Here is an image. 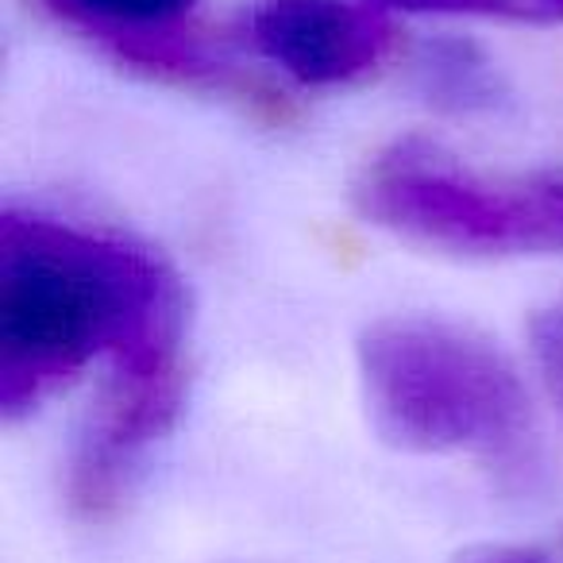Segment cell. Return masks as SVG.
I'll return each instance as SVG.
<instances>
[{"label":"cell","instance_id":"obj_8","mask_svg":"<svg viewBox=\"0 0 563 563\" xmlns=\"http://www.w3.org/2000/svg\"><path fill=\"white\" fill-rule=\"evenodd\" d=\"M371 9L437 12V16H483L521 20V24H552L563 20V0H363Z\"/></svg>","mask_w":563,"mask_h":563},{"label":"cell","instance_id":"obj_4","mask_svg":"<svg viewBox=\"0 0 563 563\" xmlns=\"http://www.w3.org/2000/svg\"><path fill=\"white\" fill-rule=\"evenodd\" d=\"M181 340H151L109 360V383L66 471V501L86 521H109L124 506L147 448L178 421L189 378Z\"/></svg>","mask_w":563,"mask_h":563},{"label":"cell","instance_id":"obj_3","mask_svg":"<svg viewBox=\"0 0 563 563\" xmlns=\"http://www.w3.org/2000/svg\"><path fill=\"white\" fill-rule=\"evenodd\" d=\"M355 205L386 232L455 255H563V181L471 170L429 140L378 151Z\"/></svg>","mask_w":563,"mask_h":563},{"label":"cell","instance_id":"obj_9","mask_svg":"<svg viewBox=\"0 0 563 563\" xmlns=\"http://www.w3.org/2000/svg\"><path fill=\"white\" fill-rule=\"evenodd\" d=\"M532 336V355H537V367L548 383V394L560 401L563 409V301L540 309L529 324Z\"/></svg>","mask_w":563,"mask_h":563},{"label":"cell","instance_id":"obj_10","mask_svg":"<svg viewBox=\"0 0 563 563\" xmlns=\"http://www.w3.org/2000/svg\"><path fill=\"white\" fill-rule=\"evenodd\" d=\"M460 563H544V560H537L529 552H509V548H486V552H475Z\"/></svg>","mask_w":563,"mask_h":563},{"label":"cell","instance_id":"obj_7","mask_svg":"<svg viewBox=\"0 0 563 563\" xmlns=\"http://www.w3.org/2000/svg\"><path fill=\"white\" fill-rule=\"evenodd\" d=\"M194 4L197 0H43L51 16L109 47L186 24Z\"/></svg>","mask_w":563,"mask_h":563},{"label":"cell","instance_id":"obj_2","mask_svg":"<svg viewBox=\"0 0 563 563\" xmlns=\"http://www.w3.org/2000/svg\"><path fill=\"white\" fill-rule=\"evenodd\" d=\"M375 432L417 455H471L506 483L537 475V424L517 367L494 340L444 317H383L360 336Z\"/></svg>","mask_w":563,"mask_h":563},{"label":"cell","instance_id":"obj_6","mask_svg":"<svg viewBox=\"0 0 563 563\" xmlns=\"http://www.w3.org/2000/svg\"><path fill=\"white\" fill-rule=\"evenodd\" d=\"M413 81L429 104L455 117H475L494 112L506 101V81L498 66L483 55L471 40H432L417 55Z\"/></svg>","mask_w":563,"mask_h":563},{"label":"cell","instance_id":"obj_1","mask_svg":"<svg viewBox=\"0 0 563 563\" xmlns=\"http://www.w3.org/2000/svg\"><path fill=\"white\" fill-rule=\"evenodd\" d=\"M186 336V298L147 247L35 209L0 212V413H35L97 355Z\"/></svg>","mask_w":563,"mask_h":563},{"label":"cell","instance_id":"obj_5","mask_svg":"<svg viewBox=\"0 0 563 563\" xmlns=\"http://www.w3.org/2000/svg\"><path fill=\"white\" fill-rule=\"evenodd\" d=\"M251 47L309 89L347 86L394 47V27L363 0H258L247 16Z\"/></svg>","mask_w":563,"mask_h":563}]
</instances>
